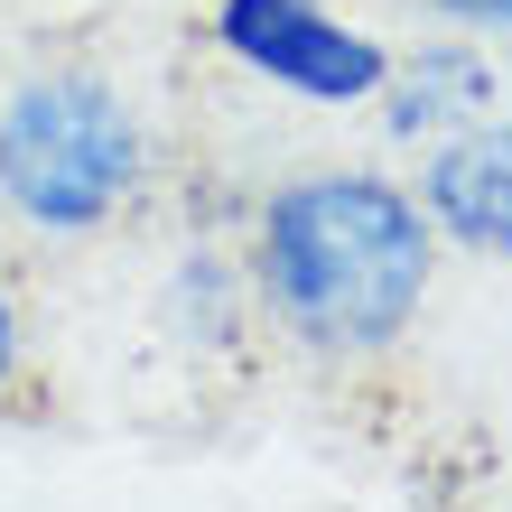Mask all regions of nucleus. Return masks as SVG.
<instances>
[{"instance_id": "f257e3e1", "label": "nucleus", "mask_w": 512, "mask_h": 512, "mask_svg": "<svg viewBox=\"0 0 512 512\" xmlns=\"http://www.w3.org/2000/svg\"><path fill=\"white\" fill-rule=\"evenodd\" d=\"M261 298L317 354H382L429 298V215L391 177L336 168L261 205Z\"/></svg>"}, {"instance_id": "f03ea898", "label": "nucleus", "mask_w": 512, "mask_h": 512, "mask_svg": "<svg viewBox=\"0 0 512 512\" xmlns=\"http://www.w3.org/2000/svg\"><path fill=\"white\" fill-rule=\"evenodd\" d=\"M140 187V122L94 66H47L0 103V196L38 233H94Z\"/></svg>"}, {"instance_id": "7ed1b4c3", "label": "nucleus", "mask_w": 512, "mask_h": 512, "mask_svg": "<svg viewBox=\"0 0 512 512\" xmlns=\"http://www.w3.org/2000/svg\"><path fill=\"white\" fill-rule=\"evenodd\" d=\"M215 38L243 56L252 75L289 84V94H317V103H364L382 94V47L354 38L345 19H326L317 0H224L215 10Z\"/></svg>"}, {"instance_id": "20e7f679", "label": "nucleus", "mask_w": 512, "mask_h": 512, "mask_svg": "<svg viewBox=\"0 0 512 512\" xmlns=\"http://www.w3.org/2000/svg\"><path fill=\"white\" fill-rule=\"evenodd\" d=\"M419 215L429 233H457L466 252H512V122H466L429 140Z\"/></svg>"}, {"instance_id": "39448f33", "label": "nucleus", "mask_w": 512, "mask_h": 512, "mask_svg": "<svg viewBox=\"0 0 512 512\" xmlns=\"http://www.w3.org/2000/svg\"><path fill=\"white\" fill-rule=\"evenodd\" d=\"M382 94H391V131L401 140H447V131H466L485 112L494 75L475 56H419L410 75H382Z\"/></svg>"}, {"instance_id": "423d86ee", "label": "nucleus", "mask_w": 512, "mask_h": 512, "mask_svg": "<svg viewBox=\"0 0 512 512\" xmlns=\"http://www.w3.org/2000/svg\"><path fill=\"white\" fill-rule=\"evenodd\" d=\"M429 10L466 19V28H512V0H429Z\"/></svg>"}, {"instance_id": "0eeeda50", "label": "nucleus", "mask_w": 512, "mask_h": 512, "mask_svg": "<svg viewBox=\"0 0 512 512\" xmlns=\"http://www.w3.org/2000/svg\"><path fill=\"white\" fill-rule=\"evenodd\" d=\"M10 373H19V317H10V289H0V391H10Z\"/></svg>"}]
</instances>
